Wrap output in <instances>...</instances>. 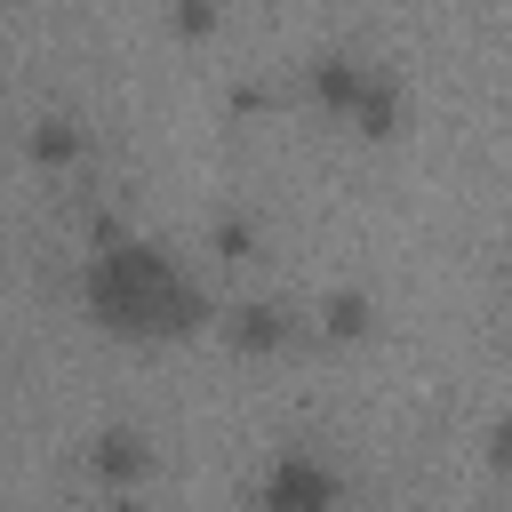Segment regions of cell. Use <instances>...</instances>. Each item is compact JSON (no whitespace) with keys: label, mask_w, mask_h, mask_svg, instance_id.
I'll return each instance as SVG.
<instances>
[{"label":"cell","mask_w":512,"mask_h":512,"mask_svg":"<svg viewBox=\"0 0 512 512\" xmlns=\"http://www.w3.org/2000/svg\"><path fill=\"white\" fill-rule=\"evenodd\" d=\"M80 304L112 344H184L208 320L200 280L160 240H104L80 272Z\"/></svg>","instance_id":"6da1fadb"},{"label":"cell","mask_w":512,"mask_h":512,"mask_svg":"<svg viewBox=\"0 0 512 512\" xmlns=\"http://www.w3.org/2000/svg\"><path fill=\"white\" fill-rule=\"evenodd\" d=\"M256 512H344V472L320 448H280L256 472Z\"/></svg>","instance_id":"7a4b0ae2"},{"label":"cell","mask_w":512,"mask_h":512,"mask_svg":"<svg viewBox=\"0 0 512 512\" xmlns=\"http://www.w3.org/2000/svg\"><path fill=\"white\" fill-rule=\"evenodd\" d=\"M368 72H376V64H352V56H320V64H312V96H320L336 120H352V112H360V96H368Z\"/></svg>","instance_id":"3957f363"},{"label":"cell","mask_w":512,"mask_h":512,"mask_svg":"<svg viewBox=\"0 0 512 512\" xmlns=\"http://www.w3.org/2000/svg\"><path fill=\"white\" fill-rule=\"evenodd\" d=\"M144 464H152V448H144V432H104L96 440V480H144Z\"/></svg>","instance_id":"277c9868"},{"label":"cell","mask_w":512,"mask_h":512,"mask_svg":"<svg viewBox=\"0 0 512 512\" xmlns=\"http://www.w3.org/2000/svg\"><path fill=\"white\" fill-rule=\"evenodd\" d=\"M72 152H80L72 120H40V160H72Z\"/></svg>","instance_id":"5b68a950"},{"label":"cell","mask_w":512,"mask_h":512,"mask_svg":"<svg viewBox=\"0 0 512 512\" xmlns=\"http://www.w3.org/2000/svg\"><path fill=\"white\" fill-rule=\"evenodd\" d=\"M368 328V312H360V296H344V304H328V336H360Z\"/></svg>","instance_id":"8992f818"},{"label":"cell","mask_w":512,"mask_h":512,"mask_svg":"<svg viewBox=\"0 0 512 512\" xmlns=\"http://www.w3.org/2000/svg\"><path fill=\"white\" fill-rule=\"evenodd\" d=\"M248 328H240V344H280V312L264 304V312H240Z\"/></svg>","instance_id":"52a82bcc"}]
</instances>
